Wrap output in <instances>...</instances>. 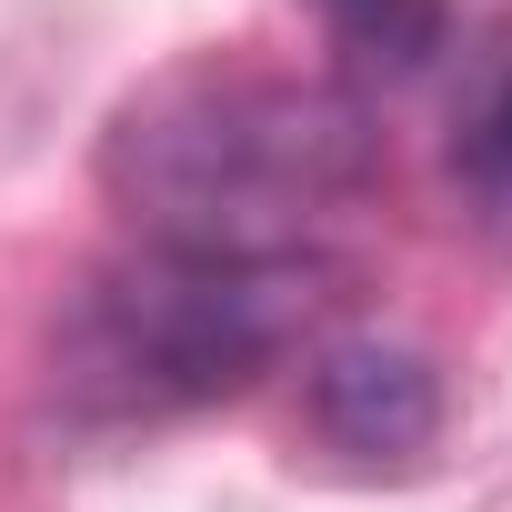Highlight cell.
<instances>
[{"label":"cell","mask_w":512,"mask_h":512,"mask_svg":"<svg viewBox=\"0 0 512 512\" xmlns=\"http://www.w3.org/2000/svg\"><path fill=\"white\" fill-rule=\"evenodd\" d=\"M322 312V262H201L141 241L131 262L91 272L61 312V392L101 422H151L191 402L251 392Z\"/></svg>","instance_id":"2"},{"label":"cell","mask_w":512,"mask_h":512,"mask_svg":"<svg viewBox=\"0 0 512 512\" xmlns=\"http://www.w3.org/2000/svg\"><path fill=\"white\" fill-rule=\"evenodd\" d=\"M452 171L512 211V51L482 71V91L462 101V131H452Z\"/></svg>","instance_id":"5"},{"label":"cell","mask_w":512,"mask_h":512,"mask_svg":"<svg viewBox=\"0 0 512 512\" xmlns=\"http://www.w3.org/2000/svg\"><path fill=\"white\" fill-rule=\"evenodd\" d=\"M382 131L342 81L262 61H181L101 131V181L141 241L201 262H322L362 211Z\"/></svg>","instance_id":"1"},{"label":"cell","mask_w":512,"mask_h":512,"mask_svg":"<svg viewBox=\"0 0 512 512\" xmlns=\"http://www.w3.org/2000/svg\"><path fill=\"white\" fill-rule=\"evenodd\" d=\"M322 11V31H332V51H352L362 71H422L432 51H442V31H452V11L442 0H312Z\"/></svg>","instance_id":"4"},{"label":"cell","mask_w":512,"mask_h":512,"mask_svg":"<svg viewBox=\"0 0 512 512\" xmlns=\"http://www.w3.org/2000/svg\"><path fill=\"white\" fill-rule=\"evenodd\" d=\"M302 412L332 452L352 462H412L432 452L442 432V372L412 352V342H382V332H352V342H322L312 372H302Z\"/></svg>","instance_id":"3"}]
</instances>
